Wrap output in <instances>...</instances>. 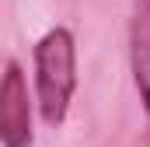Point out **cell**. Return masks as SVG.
I'll use <instances>...</instances> for the list:
<instances>
[{
  "label": "cell",
  "mask_w": 150,
  "mask_h": 147,
  "mask_svg": "<svg viewBox=\"0 0 150 147\" xmlns=\"http://www.w3.org/2000/svg\"><path fill=\"white\" fill-rule=\"evenodd\" d=\"M77 91V42L70 28H49L35 42V95L45 126L67 119L70 98Z\"/></svg>",
  "instance_id": "cell-1"
},
{
  "label": "cell",
  "mask_w": 150,
  "mask_h": 147,
  "mask_svg": "<svg viewBox=\"0 0 150 147\" xmlns=\"http://www.w3.org/2000/svg\"><path fill=\"white\" fill-rule=\"evenodd\" d=\"M32 95L18 60H11L0 74V144L4 147H32Z\"/></svg>",
  "instance_id": "cell-2"
},
{
  "label": "cell",
  "mask_w": 150,
  "mask_h": 147,
  "mask_svg": "<svg viewBox=\"0 0 150 147\" xmlns=\"http://www.w3.org/2000/svg\"><path fill=\"white\" fill-rule=\"evenodd\" d=\"M129 63H133V81L140 91V102L147 112V144L150 147V0L133 4L129 18Z\"/></svg>",
  "instance_id": "cell-3"
}]
</instances>
